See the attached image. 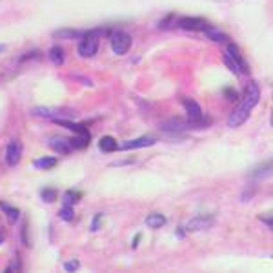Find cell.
<instances>
[{
	"label": "cell",
	"instance_id": "6da1fadb",
	"mask_svg": "<svg viewBox=\"0 0 273 273\" xmlns=\"http://www.w3.org/2000/svg\"><path fill=\"white\" fill-rule=\"evenodd\" d=\"M259 99H261V89H259V86H257L255 82H250L246 86L244 95L240 97L239 104L235 106V109L231 111V115H229L228 118L229 128H239V126H242V124L250 118L253 108L259 104Z\"/></svg>",
	"mask_w": 273,
	"mask_h": 273
},
{
	"label": "cell",
	"instance_id": "7a4b0ae2",
	"mask_svg": "<svg viewBox=\"0 0 273 273\" xmlns=\"http://www.w3.org/2000/svg\"><path fill=\"white\" fill-rule=\"evenodd\" d=\"M108 29H95V31H89L82 37V40L78 42V55L82 58H89V56H95L99 51V35H108Z\"/></svg>",
	"mask_w": 273,
	"mask_h": 273
},
{
	"label": "cell",
	"instance_id": "3957f363",
	"mask_svg": "<svg viewBox=\"0 0 273 273\" xmlns=\"http://www.w3.org/2000/svg\"><path fill=\"white\" fill-rule=\"evenodd\" d=\"M111 50L115 55H126L133 44V39L131 35H128L126 31H115L111 33Z\"/></svg>",
	"mask_w": 273,
	"mask_h": 273
},
{
	"label": "cell",
	"instance_id": "277c9868",
	"mask_svg": "<svg viewBox=\"0 0 273 273\" xmlns=\"http://www.w3.org/2000/svg\"><path fill=\"white\" fill-rule=\"evenodd\" d=\"M177 26L186 31H206L208 28H212V24L208 22L206 18L201 17H182L177 20Z\"/></svg>",
	"mask_w": 273,
	"mask_h": 273
},
{
	"label": "cell",
	"instance_id": "5b68a950",
	"mask_svg": "<svg viewBox=\"0 0 273 273\" xmlns=\"http://www.w3.org/2000/svg\"><path fill=\"white\" fill-rule=\"evenodd\" d=\"M182 106H184L191 124L204 122V120H206V118H204V113H202V108L199 106L197 101H193V99H182Z\"/></svg>",
	"mask_w": 273,
	"mask_h": 273
},
{
	"label": "cell",
	"instance_id": "8992f818",
	"mask_svg": "<svg viewBox=\"0 0 273 273\" xmlns=\"http://www.w3.org/2000/svg\"><path fill=\"white\" fill-rule=\"evenodd\" d=\"M226 55L229 56V60L233 62L235 66H237V69H239L240 75H248L250 73V67H248V62L242 58V55H240L239 48L235 44H228V50H226Z\"/></svg>",
	"mask_w": 273,
	"mask_h": 273
},
{
	"label": "cell",
	"instance_id": "52a82bcc",
	"mask_svg": "<svg viewBox=\"0 0 273 273\" xmlns=\"http://www.w3.org/2000/svg\"><path fill=\"white\" fill-rule=\"evenodd\" d=\"M22 159V146L18 140H11L6 148V162L9 166H17Z\"/></svg>",
	"mask_w": 273,
	"mask_h": 273
},
{
	"label": "cell",
	"instance_id": "ba28073f",
	"mask_svg": "<svg viewBox=\"0 0 273 273\" xmlns=\"http://www.w3.org/2000/svg\"><path fill=\"white\" fill-rule=\"evenodd\" d=\"M157 140L151 139V137H139V139L128 140L124 142L122 146H118V150L128 151V150H140V148H150V146H155Z\"/></svg>",
	"mask_w": 273,
	"mask_h": 273
},
{
	"label": "cell",
	"instance_id": "9c48e42d",
	"mask_svg": "<svg viewBox=\"0 0 273 273\" xmlns=\"http://www.w3.org/2000/svg\"><path fill=\"white\" fill-rule=\"evenodd\" d=\"M50 148L55 150L56 153H62V155H67V153L73 150L71 140L64 139V137H53V139L50 140Z\"/></svg>",
	"mask_w": 273,
	"mask_h": 273
},
{
	"label": "cell",
	"instance_id": "30bf717a",
	"mask_svg": "<svg viewBox=\"0 0 273 273\" xmlns=\"http://www.w3.org/2000/svg\"><path fill=\"white\" fill-rule=\"evenodd\" d=\"M213 226V218L210 217H195L186 224L188 231H202V229H210Z\"/></svg>",
	"mask_w": 273,
	"mask_h": 273
},
{
	"label": "cell",
	"instance_id": "8fae6325",
	"mask_svg": "<svg viewBox=\"0 0 273 273\" xmlns=\"http://www.w3.org/2000/svg\"><path fill=\"white\" fill-rule=\"evenodd\" d=\"M99 150L104 151V153H113V151H118V142L113 137L106 135L99 140Z\"/></svg>",
	"mask_w": 273,
	"mask_h": 273
},
{
	"label": "cell",
	"instance_id": "7c38bea8",
	"mask_svg": "<svg viewBox=\"0 0 273 273\" xmlns=\"http://www.w3.org/2000/svg\"><path fill=\"white\" fill-rule=\"evenodd\" d=\"M167 222V218L162 215V213H150L148 217H146V224L150 226V228H153V229H159V228H162L164 224Z\"/></svg>",
	"mask_w": 273,
	"mask_h": 273
},
{
	"label": "cell",
	"instance_id": "4fadbf2b",
	"mask_svg": "<svg viewBox=\"0 0 273 273\" xmlns=\"http://www.w3.org/2000/svg\"><path fill=\"white\" fill-rule=\"evenodd\" d=\"M82 191H75V190H67L64 195H62V206H73L77 204L80 199H82Z\"/></svg>",
	"mask_w": 273,
	"mask_h": 273
},
{
	"label": "cell",
	"instance_id": "5bb4252c",
	"mask_svg": "<svg viewBox=\"0 0 273 273\" xmlns=\"http://www.w3.org/2000/svg\"><path fill=\"white\" fill-rule=\"evenodd\" d=\"M56 164H58V161H56L55 157H42V159H37V161L33 162V166L37 167V169H51V167H55Z\"/></svg>",
	"mask_w": 273,
	"mask_h": 273
},
{
	"label": "cell",
	"instance_id": "9a60e30c",
	"mask_svg": "<svg viewBox=\"0 0 273 273\" xmlns=\"http://www.w3.org/2000/svg\"><path fill=\"white\" fill-rule=\"evenodd\" d=\"M0 210L6 213L7 220L11 224H15L18 220V217H20V212H18L17 208H11L9 204H6V202H0Z\"/></svg>",
	"mask_w": 273,
	"mask_h": 273
},
{
	"label": "cell",
	"instance_id": "2e32d148",
	"mask_svg": "<svg viewBox=\"0 0 273 273\" xmlns=\"http://www.w3.org/2000/svg\"><path fill=\"white\" fill-rule=\"evenodd\" d=\"M50 58L55 66H62L64 64V50H62L60 46H53L50 50Z\"/></svg>",
	"mask_w": 273,
	"mask_h": 273
},
{
	"label": "cell",
	"instance_id": "e0dca14e",
	"mask_svg": "<svg viewBox=\"0 0 273 273\" xmlns=\"http://www.w3.org/2000/svg\"><path fill=\"white\" fill-rule=\"evenodd\" d=\"M40 197H42V201L44 202H55L58 193H56L55 188H44V190H40Z\"/></svg>",
	"mask_w": 273,
	"mask_h": 273
},
{
	"label": "cell",
	"instance_id": "ac0fdd59",
	"mask_svg": "<svg viewBox=\"0 0 273 273\" xmlns=\"http://www.w3.org/2000/svg\"><path fill=\"white\" fill-rule=\"evenodd\" d=\"M80 31H75V29H58V31H55L53 33V37H62V39H78L80 37Z\"/></svg>",
	"mask_w": 273,
	"mask_h": 273
},
{
	"label": "cell",
	"instance_id": "d6986e66",
	"mask_svg": "<svg viewBox=\"0 0 273 273\" xmlns=\"http://www.w3.org/2000/svg\"><path fill=\"white\" fill-rule=\"evenodd\" d=\"M204 33L208 35V39H212V40H215V42H226L228 40V35H224V33H218L217 29L215 28H208Z\"/></svg>",
	"mask_w": 273,
	"mask_h": 273
},
{
	"label": "cell",
	"instance_id": "ffe728a7",
	"mask_svg": "<svg viewBox=\"0 0 273 273\" xmlns=\"http://www.w3.org/2000/svg\"><path fill=\"white\" fill-rule=\"evenodd\" d=\"M58 217L62 220H66V222H71L73 218H75V213H73V206H62L60 212H58Z\"/></svg>",
	"mask_w": 273,
	"mask_h": 273
},
{
	"label": "cell",
	"instance_id": "44dd1931",
	"mask_svg": "<svg viewBox=\"0 0 273 273\" xmlns=\"http://www.w3.org/2000/svg\"><path fill=\"white\" fill-rule=\"evenodd\" d=\"M102 218H104V213H102V212L95 213V217H93V220H91V226H89V229H91V231H99Z\"/></svg>",
	"mask_w": 273,
	"mask_h": 273
},
{
	"label": "cell",
	"instance_id": "7402d4cb",
	"mask_svg": "<svg viewBox=\"0 0 273 273\" xmlns=\"http://www.w3.org/2000/svg\"><path fill=\"white\" fill-rule=\"evenodd\" d=\"M78 268H80V262L78 261H69L64 264V270H66V272H77Z\"/></svg>",
	"mask_w": 273,
	"mask_h": 273
},
{
	"label": "cell",
	"instance_id": "603a6c76",
	"mask_svg": "<svg viewBox=\"0 0 273 273\" xmlns=\"http://www.w3.org/2000/svg\"><path fill=\"white\" fill-rule=\"evenodd\" d=\"M22 242L26 246H29V239H28V224L24 222V226H22Z\"/></svg>",
	"mask_w": 273,
	"mask_h": 273
},
{
	"label": "cell",
	"instance_id": "cb8c5ba5",
	"mask_svg": "<svg viewBox=\"0 0 273 273\" xmlns=\"http://www.w3.org/2000/svg\"><path fill=\"white\" fill-rule=\"evenodd\" d=\"M224 93H226V95H228V101H235V99H237V91H233V89H226V91H224Z\"/></svg>",
	"mask_w": 273,
	"mask_h": 273
},
{
	"label": "cell",
	"instance_id": "d4e9b609",
	"mask_svg": "<svg viewBox=\"0 0 273 273\" xmlns=\"http://www.w3.org/2000/svg\"><path fill=\"white\" fill-rule=\"evenodd\" d=\"M140 239H142V233H137L135 235V239H133V242H131V248H139V242H140Z\"/></svg>",
	"mask_w": 273,
	"mask_h": 273
},
{
	"label": "cell",
	"instance_id": "484cf974",
	"mask_svg": "<svg viewBox=\"0 0 273 273\" xmlns=\"http://www.w3.org/2000/svg\"><path fill=\"white\" fill-rule=\"evenodd\" d=\"M262 220V222H266L268 224V228H272V217H270V215H268V218L266 217H259Z\"/></svg>",
	"mask_w": 273,
	"mask_h": 273
},
{
	"label": "cell",
	"instance_id": "4316f807",
	"mask_svg": "<svg viewBox=\"0 0 273 273\" xmlns=\"http://www.w3.org/2000/svg\"><path fill=\"white\" fill-rule=\"evenodd\" d=\"M177 237H184V229H177Z\"/></svg>",
	"mask_w": 273,
	"mask_h": 273
},
{
	"label": "cell",
	"instance_id": "83f0119b",
	"mask_svg": "<svg viewBox=\"0 0 273 273\" xmlns=\"http://www.w3.org/2000/svg\"><path fill=\"white\" fill-rule=\"evenodd\" d=\"M0 51H4V46H2V44H0Z\"/></svg>",
	"mask_w": 273,
	"mask_h": 273
},
{
	"label": "cell",
	"instance_id": "f1b7e54d",
	"mask_svg": "<svg viewBox=\"0 0 273 273\" xmlns=\"http://www.w3.org/2000/svg\"><path fill=\"white\" fill-rule=\"evenodd\" d=\"M2 240H4V239H2V235H0V244H2Z\"/></svg>",
	"mask_w": 273,
	"mask_h": 273
}]
</instances>
